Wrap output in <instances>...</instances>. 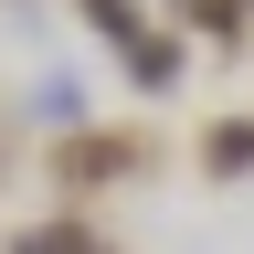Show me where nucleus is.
Segmentation results:
<instances>
[{
  "label": "nucleus",
  "mask_w": 254,
  "mask_h": 254,
  "mask_svg": "<svg viewBox=\"0 0 254 254\" xmlns=\"http://www.w3.org/2000/svg\"><path fill=\"white\" fill-rule=\"evenodd\" d=\"M127 170H148V127H74V138L53 148V180L64 190H106Z\"/></svg>",
  "instance_id": "f257e3e1"
},
{
  "label": "nucleus",
  "mask_w": 254,
  "mask_h": 254,
  "mask_svg": "<svg viewBox=\"0 0 254 254\" xmlns=\"http://www.w3.org/2000/svg\"><path fill=\"white\" fill-rule=\"evenodd\" d=\"M117 53H127V85H148V95H170V85L190 74V43H180V32H159V21H138Z\"/></svg>",
  "instance_id": "f03ea898"
},
{
  "label": "nucleus",
  "mask_w": 254,
  "mask_h": 254,
  "mask_svg": "<svg viewBox=\"0 0 254 254\" xmlns=\"http://www.w3.org/2000/svg\"><path fill=\"white\" fill-rule=\"evenodd\" d=\"M201 170H212V180H244V170H254V117H212V127H201Z\"/></svg>",
  "instance_id": "7ed1b4c3"
},
{
  "label": "nucleus",
  "mask_w": 254,
  "mask_h": 254,
  "mask_svg": "<svg viewBox=\"0 0 254 254\" xmlns=\"http://www.w3.org/2000/svg\"><path fill=\"white\" fill-rule=\"evenodd\" d=\"M244 11H254V0H244Z\"/></svg>",
  "instance_id": "20e7f679"
}]
</instances>
